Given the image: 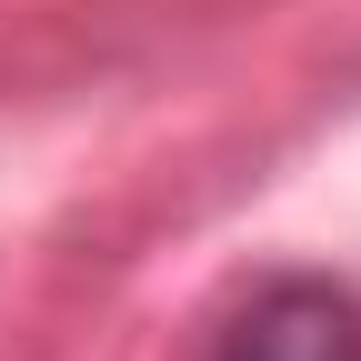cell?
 I'll use <instances>...</instances> for the list:
<instances>
[{
    "instance_id": "1",
    "label": "cell",
    "mask_w": 361,
    "mask_h": 361,
    "mask_svg": "<svg viewBox=\"0 0 361 361\" xmlns=\"http://www.w3.org/2000/svg\"><path fill=\"white\" fill-rule=\"evenodd\" d=\"M211 361H361V301L341 281H311V271L261 281Z\"/></svg>"
}]
</instances>
